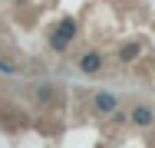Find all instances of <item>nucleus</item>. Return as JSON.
Masks as SVG:
<instances>
[{
    "mask_svg": "<svg viewBox=\"0 0 155 148\" xmlns=\"http://www.w3.org/2000/svg\"><path fill=\"white\" fill-rule=\"evenodd\" d=\"M76 40H79V20H76V17H69V13L60 17V20L53 23V30L46 33V46H50L53 53H66Z\"/></svg>",
    "mask_w": 155,
    "mask_h": 148,
    "instance_id": "obj_1",
    "label": "nucleus"
},
{
    "mask_svg": "<svg viewBox=\"0 0 155 148\" xmlns=\"http://www.w3.org/2000/svg\"><path fill=\"white\" fill-rule=\"evenodd\" d=\"M33 99H36L40 109H53V112H60L66 105V95H63L60 82H36L33 86Z\"/></svg>",
    "mask_w": 155,
    "mask_h": 148,
    "instance_id": "obj_2",
    "label": "nucleus"
},
{
    "mask_svg": "<svg viewBox=\"0 0 155 148\" xmlns=\"http://www.w3.org/2000/svg\"><path fill=\"white\" fill-rule=\"evenodd\" d=\"M73 63H76L79 76H99V72L106 69V53H102V50H83Z\"/></svg>",
    "mask_w": 155,
    "mask_h": 148,
    "instance_id": "obj_3",
    "label": "nucleus"
},
{
    "mask_svg": "<svg viewBox=\"0 0 155 148\" xmlns=\"http://www.w3.org/2000/svg\"><path fill=\"white\" fill-rule=\"evenodd\" d=\"M125 115H129V125L132 128H152L155 125V105L152 102H132L129 109H125Z\"/></svg>",
    "mask_w": 155,
    "mask_h": 148,
    "instance_id": "obj_4",
    "label": "nucleus"
},
{
    "mask_svg": "<svg viewBox=\"0 0 155 148\" xmlns=\"http://www.w3.org/2000/svg\"><path fill=\"white\" fill-rule=\"evenodd\" d=\"M93 112L96 115H102V118H109V115H116L119 112V95L116 92H106V89H99V92H93Z\"/></svg>",
    "mask_w": 155,
    "mask_h": 148,
    "instance_id": "obj_5",
    "label": "nucleus"
},
{
    "mask_svg": "<svg viewBox=\"0 0 155 148\" xmlns=\"http://www.w3.org/2000/svg\"><path fill=\"white\" fill-rule=\"evenodd\" d=\"M139 56H142V40H125L122 46L116 50V63H122V66L135 63Z\"/></svg>",
    "mask_w": 155,
    "mask_h": 148,
    "instance_id": "obj_6",
    "label": "nucleus"
},
{
    "mask_svg": "<svg viewBox=\"0 0 155 148\" xmlns=\"http://www.w3.org/2000/svg\"><path fill=\"white\" fill-rule=\"evenodd\" d=\"M0 72H7V76H17L20 69H17V66H13L10 59H0Z\"/></svg>",
    "mask_w": 155,
    "mask_h": 148,
    "instance_id": "obj_7",
    "label": "nucleus"
}]
</instances>
